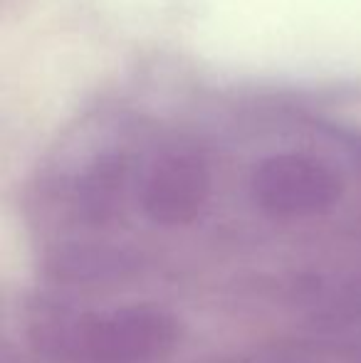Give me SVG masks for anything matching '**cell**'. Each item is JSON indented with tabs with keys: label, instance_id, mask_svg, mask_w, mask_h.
<instances>
[{
	"label": "cell",
	"instance_id": "obj_1",
	"mask_svg": "<svg viewBox=\"0 0 361 363\" xmlns=\"http://www.w3.org/2000/svg\"><path fill=\"white\" fill-rule=\"evenodd\" d=\"M33 344L62 363H156L179 344V324L154 306L89 311L38 324Z\"/></svg>",
	"mask_w": 361,
	"mask_h": 363
},
{
	"label": "cell",
	"instance_id": "obj_2",
	"mask_svg": "<svg viewBox=\"0 0 361 363\" xmlns=\"http://www.w3.org/2000/svg\"><path fill=\"white\" fill-rule=\"evenodd\" d=\"M252 201L272 220L324 216L342 196L339 176L307 153H274L257 163L250 178Z\"/></svg>",
	"mask_w": 361,
	"mask_h": 363
},
{
	"label": "cell",
	"instance_id": "obj_3",
	"mask_svg": "<svg viewBox=\"0 0 361 363\" xmlns=\"http://www.w3.org/2000/svg\"><path fill=\"white\" fill-rule=\"evenodd\" d=\"M211 196V171L193 148H169L151 161L141 183L146 218L164 228L193 223Z\"/></svg>",
	"mask_w": 361,
	"mask_h": 363
},
{
	"label": "cell",
	"instance_id": "obj_4",
	"mask_svg": "<svg viewBox=\"0 0 361 363\" xmlns=\"http://www.w3.org/2000/svg\"><path fill=\"white\" fill-rule=\"evenodd\" d=\"M139 267V257L124 247L74 242L52 250L45 259V274L65 284H94L129 277Z\"/></svg>",
	"mask_w": 361,
	"mask_h": 363
},
{
	"label": "cell",
	"instance_id": "obj_5",
	"mask_svg": "<svg viewBox=\"0 0 361 363\" xmlns=\"http://www.w3.org/2000/svg\"><path fill=\"white\" fill-rule=\"evenodd\" d=\"M129 163L121 153H104L94 158L77 178L74 206L79 218L91 228H104L116 218L124 201Z\"/></svg>",
	"mask_w": 361,
	"mask_h": 363
}]
</instances>
